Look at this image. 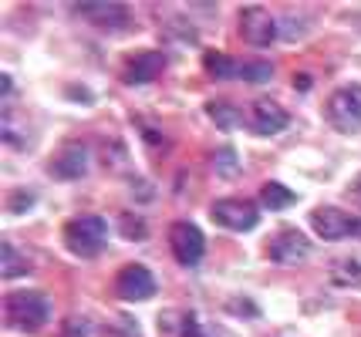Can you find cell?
I'll return each mask as SVG.
<instances>
[{
    "label": "cell",
    "instance_id": "4fadbf2b",
    "mask_svg": "<svg viewBox=\"0 0 361 337\" xmlns=\"http://www.w3.org/2000/svg\"><path fill=\"white\" fill-rule=\"evenodd\" d=\"M78 11L92 20L94 27H105V31H122L132 20V11L126 4H81Z\"/></svg>",
    "mask_w": 361,
    "mask_h": 337
},
{
    "label": "cell",
    "instance_id": "cb8c5ba5",
    "mask_svg": "<svg viewBox=\"0 0 361 337\" xmlns=\"http://www.w3.org/2000/svg\"><path fill=\"white\" fill-rule=\"evenodd\" d=\"M27 206H31V193H14L7 199V209H11V212H24Z\"/></svg>",
    "mask_w": 361,
    "mask_h": 337
},
{
    "label": "cell",
    "instance_id": "ffe728a7",
    "mask_svg": "<svg viewBox=\"0 0 361 337\" xmlns=\"http://www.w3.org/2000/svg\"><path fill=\"white\" fill-rule=\"evenodd\" d=\"M243 81H250V84H267L274 78V65L270 61H250V65H243Z\"/></svg>",
    "mask_w": 361,
    "mask_h": 337
},
{
    "label": "cell",
    "instance_id": "7c38bea8",
    "mask_svg": "<svg viewBox=\"0 0 361 337\" xmlns=\"http://www.w3.org/2000/svg\"><path fill=\"white\" fill-rule=\"evenodd\" d=\"M287 122H290L287 112L270 98H260V101L250 105V129L257 135H277L281 129H287Z\"/></svg>",
    "mask_w": 361,
    "mask_h": 337
},
{
    "label": "cell",
    "instance_id": "d6986e66",
    "mask_svg": "<svg viewBox=\"0 0 361 337\" xmlns=\"http://www.w3.org/2000/svg\"><path fill=\"white\" fill-rule=\"evenodd\" d=\"M331 276H334L338 284H358L361 280V263L358 260H338V263L331 267Z\"/></svg>",
    "mask_w": 361,
    "mask_h": 337
},
{
    "label": "cell",
    "instance_id": "52a82bcc",
    "mask_svg": "<svg viewBox=\"0 0 361 337\" xmlns=\"http://www.w3.org/2000/svg\"><path fill=\"white\" fill-rule=\"evenodd\" d=\"M169 246H173L176 260L183 267H196L206 250V236L200 233V226L192 223H173L169 226Z\"/></svg>",
    "mask_w": 361,
    "mask_h": 337
},
{
    "label": "cell",
    "instance_id": "9c48e42d",
    "mask_svg": "<svg viewBox=\"0 0 361 337\" xmlns=\"http://www.w3.org/2000/svg\"><path fill=\"white\" fill-rule=\"evenodd\" d=\"M51 176L54 179H64V182H71V179H81L88 172V148L81 142H64L58 145V152L51 155Z\"/></svg>",
    "mask_w": 361,
    "mask_h": 337
},
{
    "label": "cell",
    "instance_id": "2e32d148",
    "mask_svg": "<svg viewBox=\"0 0 361 337\" xmlns=\"http://www.w3.org/2000/svg\"><path fill=\"white\" fill-rule=\"evenodd\" d=\"M213 172H216L220 179H236L240 176V162H236V152L230 148V145L213 152Z\"/></svg>",
    "mask_w": 361,
    "mask_h": 337
},
{
    "label": "cell",
    "instance_id": "3957f363",
    "mask_svg": "<svg viewBox=\"0 0 361 337\" xmlns=\"http://www.w3.org/2000/svg\"><path fill=\"white\" fill-rule=\"evenodd\" d=\"M328 118L338 132H361V84H345L328 98Z\"/></svg>",
    "mask_w": 361,
    "mask_h": 337
},
{
    "label": "cell",
    "instance_id": "f1b7e54d",
    "mask_svg": "<svg viewBox=\"0 0 361 337\" xmlns=\"http://www.w3.org/2000/svg\"><path fill=\"white\" fill-rule=\"evenodd\" d=\"M355 196H358V199H361V176L355 179Z\"/></svg>",
    "mask_w": 361,
    "mask_h": 337
},
{
    "label": "cell",
    "instance_id": "44dd1931",
    "mask_svg": "<svg viewBox=\"0 0 361 337\" xmlns=\"http://www.w3.org/2000/svg\"><path fill=\"white\" fill-rule=\"evenodd\" d=\"M298 24H307V20L304 17H281L277 20V34L283 41H298L300 34H307V27H298Z\"/></svg>",
    "mask_w": 361,
    "mask_h": 337
},
{
    "label": "cell",
    "instance_id": "8fae6325",
    "mask_svg": "<svg viewBox=\"0 0 361 337\" xmlns=\"http://www.w3.org/2000/svg\"><path fill=\"white\" fill-rule=\"evenodd\" d=\"M162 68H166V58L159 51H135L126 61L122 78H126V84H145V81H156L162 75Z\"/></svg>",
    "mask_w": 361,
    "mask_h": 337
},
{
    "label": "cell",
    "instance_id": "9a60e30c",
    "mask_svg": "<svg viewBox=\"0 0 361 337\" xmlns=\"http://www.w3.org/2000/svg\"><path fill=\"white\" fill-rule=\"evenodd\" d=\"M206 115H209V118L216 122V129H223V132H230L240 125V112H236L233 105H226V101H209V105H206Z\"/></svg>",
    "mask_w": 361,
    "mask_h": 337
},
{
    "label": "cell",
    "instance_id": "4316f807",
    "mask_svg": "<svg viewBox=\"0 0 361 337\" xmlns=\"http://www.w3.org/2000/svg\"><path fill=\"white\" fill-rule=\"evenodd\" d=\"M311 84H314V81H311V75H294V88H298V91H307Z\"/></svg>",
    "mask_w": 361,
    "mask_h": 337
},
{
    "label": "cell",
    "instance_id": "8992f818",
    "mask_svg": "<svg viewBox=\"0 0 361 337\" xmlns=\"http://www.w3.org/2000/svg\"><path fill=\"white\" fill-rule=\"evenodd\" d=\"M311 226H314V233L321 240H345L351 233H361L358 220L334 206H317L314 212H311Z\"/></svg>",
    "mask_w": 361,
    "mask_h": 337
},
{
    "label": "cell",
    "instance_id": "e0dca14e",
    "mask_svg": "<svg viewBox=\"0 0 361 337\" xmlns=\"http://www.w3.org/2000/svg\"><path fill=\"white\" fill-rule=\"evenodd\" d=\"M0 263H4V276H20V273H27V263L20 260L11 243H0Z\"/></svg>",
    "mask_w": 361,
    "mask_h": 337
},
{
    "label": "cell",
    "instance_id": "30bf717a",
    "mask_svg": "<svg viewBox=\"0 0 361 337\" xmlns=\"http://www.w3.org/2000/svg\"><path fill=\"white\" fill-rule=\"evenodd\" d=\"M156 293V276L142 263H128L118 273V297L122 300H149Z\"/></svg>",
    "mask_w": 361,
    "mask_h": 337
},
{
    "label": "cell",
    "instance_id": "7402d4cb",
    "mask_svg": "<svg viewBox=\"0 0 361 337\" xmlns=\"http://www.w3.org/2000/svg\"><path fill=\"white\" fill-rule=\"evenodd\" d=\"M122 233H126L128 240H145V223H142L139 216H132V212H122Z\"/></svg>",
    "mask_w": 361,
    "mask_h": 337
},
{
    "label": "cell",
    "instance_id": "ba28073f",
    "mask_svg": "<svg viewBox=\"0 0 361 337\" xmlns=\"http://www.w3.org/2000/svg\"><path fill=\"white\" fill-rule=\"evenodd\" d=\"M311 253V246H307V236L300 233V229H281V233H274V240L267 243V257L274 263H283V267H298L304 263Z\"/></svg>",
    "mask_w": 361,
    "mask_h": 337
},
{
    "label": "cell",
    "instance_id": "83f0119b",
    "mask_svg": "<svg viewBox=\"0 0 361 337\" xmlns=\"http://www.w3.org/2000/svg\"><path fill=\"white\" fill-rule=\"evenodd\" d=\"M11 88H14V81H11V75H0V91H4V98L11 95Z\"/></svg>",
    "mask_w": 361,
    "mask_h": 337
},
{
    "label": "cell",
    "instance_id": "7a4b0ae2",
    "mask_svg": "<svg viewBox=\"0 0 361 337\" xmlns=\"http://www.w3.org/2000/svg\"><path fill=\"white\" fill-rule=\"evenodd\" d=\"M64 243H68V250H71L75 257L92 260L105 250L109 226H105L102 216H78V220H71V223L64 226Z\"/></svg>",
    "mask_w": 361,
    "mask_h": 337
},
{
    "label": "cell",
    "instance_id": "d4e9b609",
    "mask_svg": "<svg viewBox=\"0 0 361 337\" xmlns=\"http://www.w3.org/2000/svg\"><path fill=\"white\" fill-rule=\"evenodd\" d=\"M64 337H88V324L78 321V317H75V321H68L64 324Z\"/></svg>",
    "mask_w": 361,
    "mask_h": 337
},
{
    "label": "cell",
    "instance_id": "484cf974",
    "mask_svg": "<svg viewBox=\"0 0 361 337\" xmlns=\"http://www.w3.org/2000/svg\"><path fill=\"white\" fill-rule=\"evenodd\" d=\"M132 186H135V199H145V203H149V199H152V186H149V182H142V179H132Z\"/></svg>",
    "mask_w": 361,
    "mask_h": 337
},
{
    "label": "cell",
    "instance_id": "603a6c76",
    "mask_svg": "<svg viewBox=\"0 0 361 337\" xmlns=\"http://www.w3.org/2000/svg\"><path fill=\"white\" fill-rule=\"evenodd\" d=\"M105 337H139V331H135V324L128 321V317H122V321L105 327Z\"/></svg>",
    "mask_w": 361,
    "mask_h": 337
},
{
    "label": "cell",
    "instance_id": "277c9868",
    "mask_svg": "<svg viewBox=\"0 0 361 337\" xmlns=\"http://www.w3.org/2000/svg\"><path fill=\"white\" fill-rule=\"evenodd\" d=\"M209 216L213 223L223 226V229H233V233H247L260 223V212L250 199H216L209 206Z\"/></svg>",
    "mask_w": 361,
    "mask_h": 337
},
{
    "label": "cell",
    "instance_id": "6da1fadb",
    "mask_svg": "<svg viewBox=\"0 0 361 337\" xmlns=\"http://www.w3.org/2000/svg\"><path fill=\"white\" fill-rule=\"evenodd\" d=\"M4 314H7V324L24 331V334H37L47 324V314H51V304L41 290H14L4 304Z\"/></svg>",
    "mask_w": 361,
    "mask_h": 337
},
{
    "label": "cell",
    "instance_id": "ac0fdd59",
    "mask_svg": "<svg viewBox=\"0 0 361 337\" xmlns=\"http://www.w3.org/2000/svg\"><path fill=\"white\" fill-rule=\"evenodd\" d=\"M206 68L216 75V78H230V75H236V71H243L240 65H233L226 54H220V51H206Z\"/></svg>",
    "mask_w": 361,
    "mask_h": 337
},
{
    "label": "cell",
    "instance_id": "5b68a950",
    "mask_svg": "<svg viewBox=\"0 0 361 337\" xmlns=\"http://www.w3.org/2000/svg\"><path fill=\"white\" fill-rule=\"evenodd\" d=\"M240 37L253 48H267L277 37V20L270 17L267 7H243L240 11Z\"/></svg>",
    "mask_w": 361,
    "mask_h": 337
},
{
    "label": "cell",
    "instance_id": "5bb4252c",
    "mask_svg": "<svg viewBox=\"0 0 361 337\" xmlns=\"http://www.w3.org/2000/svg\"><path fill=\"white\" fill-rule=\"evenodd\" d=\"M260 203L274 212H281V209H290L294 206V193L283 186V182H264V189H260Z\"/></svg>",
    "mask_w": 361,
    "mask_h": 337
}]
</instances>
